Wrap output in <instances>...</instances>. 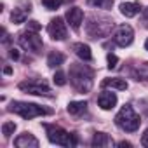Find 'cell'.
<instances>
[{"label":"cell","mask_w":148,"mask_h":148,"mask_svg":"<svg viewBox=\"0 0 148 148\" xmlns=\"http://www.w3.org/2000/svg\"><path fill=\"white\" fill-rule=\"evenodd\" d=\"M115 28V21L101 12H92L86 21V33L91 38H105L112 35V30Z\"/></svg>","instance_id":"6da1fadb"},{"label":"cell","mask_w":148,"mask_h":148,"mask_svg":"<svg viewBox=\"0 0 148 148\" xmlns=\"http://www.w3.org/2000/svg\"><path fill=\"white\" fill-rule=\"evenodd\" d=\"M68 77H70V84L73 86L77 92H89L92 89V84H94V73L91 68L84 66V64H77L73 63L70 64V71H68Z\"/></svg>","instance_id":"7a4b0ae2"},{"label":"cell","mask_w":148,"mask_h":148,"mask_svg":"<svg viewBox=\"0 0 148 148\" xmlns=\"http://www.w3.org/2000/svg\"><path fill=\"white\" fill-rule=\"evenodd\" d=\"M115 125L120 127L125 132H134V131L139 129L141 119H139V115L134 112V108L131 105H124L119 110V113L115 115Z\"/></svg>","instance_id":"3957f363"},{"label":"cell","mask_w":148,"mask_h":148,"mask_svg":"<svg viewBox=\"0 0 148 148\" xmlns=\"http://www.w3.org/2000/svg\"><path fill=\"white\" fill-rule=\"evenodd\" d=\"M9 110L12 113H16V115L23 117L25 120H32L35 117L49 115L51 113V110H47V108H42V106H38L35 103H25V101H12V105H11Z\"/></svg>","instance_id":"277c9868"},{"label":"cell","mask_w":148,"mask_h":148,"mask_svg":"<svg viewBox=\"0 0 148 148\" xmlns=\"http://www.w3.org/2000/svg\"><path fill=\"white\" fill-rule=\"evenodd\" d=\"M45 129H47V138H49V141L52 145H59V146L77 145V136L66 132L64 129H61L58 125H45Z\"/></svg>","instance_id":"5b68a950"},{"label":"cell","mask_w":148,"mask_h":148,"mask_svg":"<svg viewBox=\"0 0 148 148\" xmlns=\"http://www.w3.org/2000/svg\"><path fill=\"white\" fill-rule=\"evenodd\" d=\"M18 44L25 49V51H30V52H35L38 54L44 47V42H42V37L38 35V32H32V30H26V32H21L18 35Z\"/></svg>","instance_id":"8992f818"},{"label":"cell","mask_w":148,"mask_h":148,"mask_svg":"<svg viewBox=\"0 0 148 148\" xmlns=\"http://www.w3.org/2000/svg\"><path fill=\"white\" fill-rule=\"evenodd\" d=\"M19 91L26 92V94H35V96H45V98H52L54 92L51 91V87L44 82V80H25L19 86Z\"/></svg>","instance_id":"52a82bcc"},{"label":"cell","mask_w":148,"mask_h":148,"mask_svg":"<svg viewBox=\"0 0 148 148\" xmlns=\"http://www.w3.org/2000/svg\"><path fill=\"white\" fill-rule=\"evenodd\" d=\"M134 40V30L131 25H120L113 35V42L119 47H129Z\"/></svg>","instance_id":"ba28073f"},{"label":"cell","mask_w":148,"mask_h":148,"mask_svg":"<svg viewBox=\"0 0 148 148\" xmlns=\"http://www.w3.org/2000/svg\"><path fill=\"white\" fill-rule=\"evenodd\" d=\"M47 33L52 40H64L68 32H66V23L63 18H54L51 19L49 26H47Z\"/></svg>","instance_id":"9c48e42d"},{"label":"cell","mask_w":148,"mask_h":148,"mask_svg":"<svg viewBox=\"0 0 148 148\" xmlns=\"http://www.w3.org/2000/svg\"><path fill=\"white\" fill-rule=\"evenodd\" d=\"M30 12H32V4L28 2V0H21V2L14 7V11L11 14V19H12V23L21 25V23L26 21V18H28Z\"/></svg>","instance_id":"30bf717a"},{"label":"cell","mask_w":148,"mask_h":148,"mask_svg":"<svg viewBox=\"0 0 148 148\" xmlns=\"http://www.w3.org/2000/svg\"><path fill=\"white\" fill-rule=\"evenodd\" d=\"M66 21L73 30H79L84 21V11L80 7H71L66 11Z\"/></svg>","instance_id":"8fae6325"},{"label":"cell","mask_w":148,"mask_h":148,"mask_svg":"<svg viewBox=\"0 0 148 148\" xmlns=\"http://www.w3.org/2000/svg\"><path fill=\"white\" fill-rule=\"evenodd\" d=\"M14 145L18 148H38V139L32 134V132H23L14 139Z\"/></svg>","instance_id":"7c38bea8"},{"label":"cell","mask_w":148,"mask_h":148,"mask_svg":"<svg viewBox=\"0 0 148 148\" xmlns=\"http://www.w3.org/2000/svg\"><path fill=\"white\" fill-rule=\"evenodd\" d=\"M98 105H99L103 110H112V108L117 105V94L112 92V91H103V92H99V96H98Z\"/></svg>","instance_id":"4fadbf2b"},{"label":"cell","mask_w":148,"mask_h":148,"mask_svg":"<svg viewBox=\"0 0 148 148\" xmlns=\"http://www.w3.org/2000/svg\"><path fill=\"white\" fill-rule=\"evenodd\" d=\"M119 9H120V14L125 16V18H134V16H138L143 11L139 2H122L119 5Z\"/></svg>","instance_id":"5bb4252c"},{"label":"cell","mask_w":148,"mask_h":148,"mask_svg":"<svg viewBox=\"0 0 148 148\" xmlns=\"http://www.w3.org/2000/svg\"><path fill=\"white\" fill-rule=\"evenodd\" d=\"M71 49H73V52H75L82 61H91V59H92L91 47H89L87 44H84V42H77V44H73V45H71Z\"/></svg>","instance_id":"9a60e30c"},{"label":"cell","mask_w":148,"mask_h":148,"mask_svg":"<svg viewBox=\"0 0 148 148\" xmlns=\"http://www.w3.org/2000/svg\"><path fill=\"white\" fill-rule=\"evenodd\" d=\"M92 146H98V148H106V146H113V139L106 134V132H96L92 141H91Z\"/></svg>","instance_id":"2e32d148"},{"label":"cell","mask_w":148,"mask_h":148,"mask_svg":"<svg viewBox=\"0 0 148 148\" xmlns=\"http://www.w3.org/2000/svg\"><path fill=\"white\" fill-rule=\"evenodd\" d=\"M132 77L136 80H143V82H148V61L145 63H139L132 68Z\"/></svg>","instance_id":"e0dca14e"},{"label":"cell","mask_w":148,"mask_h":148,"mask_svg":"<svg viewBox=\"0 0 148 148\" xmlns=\"http://www.w3.org/2000/svg\"><path fill=\"white\" fill-rule=\"evenodd\" d=\"M66 110H68L70 115H75V117L84 115L86 110H87V101H71V103H68Z\"/></svg>","instance_id":"ac0fdd59"},{"label":"cell","mask_w":148,"mask_h":148,"mask_svg":"<svg viewBox=\"0 0 148 148\" xmlns=\"http://www.w3.org/2000/svg\"><path fill=\"white\" fill-rule=\"evenodd\" d=\"M101 87H112V89H117V91H125L127 89V82H125V79H119V77L105 79L101 82Z\"/></svg>","instance_id":"d6986e66"},{"label":"cell","mask_w":148,"mask_h":148,"mask_svg":"<svg viewBox=\"0 0 148 148\" xmlns=\"http://www.w3.org/2000/svg\"><path fill=\"white\" fill-rule=\"evenodd\" d=\"M63 63H64V54H61V52H58V51H54V52H51V54L47 56V64H49L51 68H59Z\"/></svg>","instance_id":"ffe728a7"},{"label":"cell","mask_w":148,"mask_h":148,"mask_svg":"<svg viewBox=\"0 0 148 148\" xmlns=\"http://www.w3.org/2000/svg\"><path fill=\"white\" fill-rule=\"evenodd\" d=\"M14 132H16V124L14 122H4L2 124V134L5 138H11Z\"/></svg>","instance_id":"44dd1931"},{"label":"cell","mask_w":148,"mask_h":148,"mask_svg":"<svg viewBox=\"0 0 148 148\" xmlns=\"http://www.w3.org/2000/svg\"><path fill=\"white\" fill-rule=\"evenodd\" d=\"M52 80H54V84L56 86H59V87H63V86H66V75L61 71V70H58L56 73H54V77H52Z\"/></svg>","instance_id":"7402d4cb"},{"label":"cell","mask_w":148,"mask_h":148,"mask_svg":"<svg viewBox=\"0 0 148 148\" xmlns=\"http://www.w3.org/2000/svg\"><path fill=\"white\" fill-rule=\"evenodd\" d=\"M63 4V0H42V5L49 11H56L59 9V5Z\"/></svg>","instance_id":"603a6c76"},{"label":"cell","mask_w":148,"mask_h":148,"mask_svg":"<svg viewBox=\"0 0 148 148\" xmlns=\"http://www.w3.org/2000/svg\"><path fill=\"white\" fill-rule=\"evenodd\" d=\"M96 7H101V9H110L113 5V0H96V2L92 4Z\"/></svg>","instance_id":"cb8c5ba5"},{"label":"cell","mask_w":148,"mask_h":148,"mask_svg":"<svg viewBox=\"0 0 148 148\" xmlns=\"http://www.w3.org/2000/svg\"><path fill=\"white\" fill-rule=\"evenodd\" d=\"M106 59H108V68H110V70H113V68H117V63H119V58H117L115 54H112V52H110V54L106 56Z\"/></svg>","instance_id":"d4e9b609"},{"label":"cell","mask_w":148,"mask_h":148,"mask_svg":"<svg viewBox=\"0 0 148 148\" xmlns=\"http://www.w3.org/2000/svg\"><path fill=\"white\" fill-rule=\"evenodd\" d=\"M26 30H32V32H40L42 30V26H40V23H37V21H28L26 23Z\"/></svg>","instance_id":"484cf974"},{"label":"cell","mask_w":148,"mask_h":148,"mask_svg":"<svg viewBox=\"0 0 148 148\" xmlns=\"http://www.w3.org/2000/svg\"><path fill=\"white\" fill-rule=\"evenodd\" d=\"M141 25L148 30V7L141 11Z\"/></svg>","instance_id":"4316f807"},{"label":"cell","mask_w":148,"mask_h":148,"mask_svg":"<svg viewBox=\"0 0 148 148\" xmlns=\"http://www.w3.org/2000/svg\"><path fill=\"white\" fill-rule=\"evenodd\" d=\"M9 58H11V59H14V61H18V59H19V51L12 47V49L9 51Z\"/></svg>","instance_id":"83f0119b"},{"label":"cell","mask_w":148,"mask_h":148,"mask_svg":"<svg viewBox=\"0 0 148 148\" xmlns=\"http://www.w3.org/2000/svg\"><path fill=\"white\" fill-rule=\"evenodd\" d=\"M141 145L148 148V129H146V131H145V134L141 136Z\"/></svg>","instance_id":"f1b7e54d"},{"label":"cell","mask_w":148,"mask_h":148,"mask_svg":"<svg viewBox=\"0 0 148 148\" xmlns=\"http://www.w3.org/2000/svg\"><path fill=\"white\" fill-rule=\"evenodd\" d=\"M119 146H122V148H131V143H129V141H120Z\"/></svg>","instance_id":"f546056e"},{"label":"cell","mask_w":148,"mask_h":148,"mask_svg":"<svg viewBox=\"0 0 148 148\" xmlns=\"http://www.w3.org/2000/svg\"><path fill=\"white\" fill-rule=\"evenodd\" d=\"M4 73H5V75H11V73H12V68H11V66H4Z\"/></svg>","instance_id":"4dcf8cb0"},{"label":"cell","mask_w":148,"mask_h":148,"mask_svg":"<svg viewBox=\"0 0 148 148\" xmlns=\"http://www.w3.org/2000/svg\"><path fill=\"white\" fill-rule=\"evenodd\" d=\"M145 49H146V51H148V40H146V42H145Z\"/></svg>","instance_id":"1f68e13d"},{"label":"cell","mask_w":148,"mask_h":148,"mask_svg":"<svg viewBox=\"0 0 148 148\" xmlns=\"http://www.w3.org/2000/svg\"><path fill=\"white\" fill-rule=\"evenodd\" d=\"M94 2H96V0H89V4H91V5H92V4H94Z\"/></svg>","instance_id":"d6a6232c"}]
</instances>
